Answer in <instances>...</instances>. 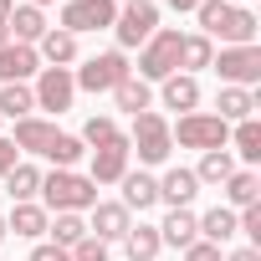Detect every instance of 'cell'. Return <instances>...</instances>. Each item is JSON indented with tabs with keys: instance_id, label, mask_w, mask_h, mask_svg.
Wrapping results in <instances>:
<instances>
[{
	"instance_id": "1",
	"label": "cell",
	"mask_w": 261,
	"mask_h": 261,
	"mask_svg": "<svg viewBox=\"0 0 261 261\" xmlns=\"http://www.w3.org/2000/svg\"><path fill=\"white\" fill-rule=\"evenodd\" d=\"M41 195H46V210H57V215H77V210L97 205V185L87 174H72V169L41 174Z\"/></svg>"
},
{
	"instance_id": "2",
	"label": "cell",
	"mask_w": 261,
	"mask_h": 261,
	"mask_svg": "<svg viewBox=\"0 0 261 261\" xmlns=\"http://www.w3.org/2000/svg\"><path fill=\"white\" fill-rule=\"evenodd\" d=\"M169 139L179 144V149H225V139H230V123H220L215 113H185L179 118V128H169Z\"/></svg>"
},
{
	"instance_id": "3",
	"label": "cell",
	"mask_w": 261,
	"mask_h": 261,
	"mask_svg": "<svg viewBox=\"0 0 261 261\" xmlns=\"http://www.w3.org/2000/svg\"><path fill=\"white\" fill-rule=\"evenodd\" d=\"M169 149H174L169 123H164L159 113H139V118H134V134H128V154H139L144 164H164Z\"/></svg>"
},
{
	"instance_id": "4",
	"label": "cell",
	"mask_w": 261,
	"mask_h": 261,
	"mask_svg": "<svg viewBox=\"0 0 261 261\" xmlns=\"http://www.w3.org/2000/svg\"><path fill=\"white\" fill-rule=\"evenodd\" d=\"M179 72V31H154L144 41V57H139V77L144 82H164Z\"/></svg>"
},
{
	"instance_id": "5",
	"label": "cell",
	"mask_w": 261,
	"mask_h": 261,
	"mask_svg": "<svg viewBox=\"0 0 261 261\" xmlns=\"http://www.w3.org/2000/svg\"><path fill=\"white\" fill-rule=\"evenodd\" d=\"M128 77H134L128 57H123V51H102V57H92L72 82H77V87H87V92H113V87H118V82H128Z\"/></svg>"
},
{
	"instance_id": "6",
	"label": "cell",
	"mask_w": 261,
	"mask_h": 261,
	"mask_svg": "<svg viewBox=\"0 0 261 261\" xmlns=\"http://www.w3.org/2000/svg\"><path fill=\"white\" fill-rule=\"evenodd\" d=\"M210 67L230 87H251V82H261V46H225L220 57H210Z\"/></svg>"
},
{
	"instance_id": "7",
	"label": "cell",
	"mask_w": 261,
	"mask_h": 261,
	"mask_svg": "<svg viewBox=\"0 0 261 261\" xmlns=\"http://www.w3.org/2000/svg\"><path fill=\"white\" fill-rule=\"evenodd\" d=\"M118 21V6L113 0H67L62 6V31L77 36V31H102Z\"/></svg>"
},
{
	"instance_id": "8",
	"label": "cell",
	"mask_w": 261,
	"mask_h": 261,
	"mask_svg": "<svg viewBox=\"0 0 261 261\" xmlns=\"http://www.w3.org/2000/svg\"><path fill=\"white\" fill-rule=\"evenodd\" d=\"M113 31H118L123 46H139V41H149V36L159 31V11L149 6V0H134V6H123V11H118Z\"/></svg>"
},
{
	"instance_id": "9",
	"label": "cell",
	"mask_w": 261,
	"mask_h": 261,
	"mask_svg": "<svg viewBox=\"0 0 261 261\" xmlns=\"http://www.w3.org/2000/svg\"><path fill=\"white\" fill-rule=\"evenodd\" d=\"M72 92H77V82H72L67 67H41L31 97H36V108H46V113H67V108H72Z\"/></svg>"
},
{
	"instance_id": "10",
	"label": "cell",
	"mask_w": 261,
	"mask_h": 261,
	"mask_svg": "<svg viewBox=\"0 0 261 261\" xmlns=\"http://www.w3.org/2000/svg\"><path fill=\"white\" fill-rule=\"evenodd\" d=\"M123 174H128V139L118 134L113 144L92 149V174H87V179H92V185H118Z\"/></svg>"
},
{
	"instance_id": "11",
	"label": "cell",
	"mask_w": 261,
	"mask_h": 261,
	"mask_svg": "<svg viewBox=\"0 0 261 261\" xmlns=\"http://www.w3.org/2000/svg\"><path fill=\"white\" fill-rule=\"evenodd\" d=\"M31 72H41L36 46H21V41H6V46H0V82H26Z\"/></svg>"
},
{
	"instance_id": "12",
	"label": "cell",
	"mask_w": 261,
	"mask_h": 261,
	"mask_svg": "<svg viewBox=\"0 0 261 261\" xmlns=\"http://www.w3.org/2000/svg\"><path fill=\"white\" fill-rule=\"evenodd\" d=\"M200 195V179L195 169H169L159 179V200H169V210H190V200Z\"/></svg>"
},
{
	"instance_id": "13",
	"label": "cell",
	"mask_w": 261,
	"mask_h": 261,
	"mask_svg": "<svg viewBox=\"0 0 261 261\" xmlns=\"http://www.w3.org/2000/svg\"><path fill=\"white\" fill-rule=\"evenodd\" d=\"M159 241H164V246L190 251V246L200 241V215H190V210H169V215H164V225H159Z\"/></svg>"
},
{
	"instance_id": "14",
	"label": "cell",
	"mask_w": 261,
	"mask_h": 261,
	"mask_svg": "<svg viewBox=\"0 0 261 261\" xmlns=\"http://www.w3.org/2000/svg\"><path fill=\"white\" fill-rule=\"evenodd\" d=\"M128 210L123 205H92V225H87V236H97V241H123L128 236Z\"/></svg>"
},
{
	"instance_id": "15",
	"label": "cell",
	"mask_w": 261,
	"mask_h": 261,
	"mask_svg": "<svg viewBox=\"0 0 261 261\" xmlns=\"http://www.w3.org/2000/svg\"><path fill=\"white\" fill-rule=\"evenodd\" d=\"M123 210H149L159 205V179L154 174H123Z\"/></svg>"
},
{
	"instance_id": "16",
	"label": "cell",
	"mask_w": 261,
	"mask_h": 261,
	"mask_svg": "<svg viewBox=\"0 0 261 261\" xmlns=\"http://www.w3.org/2000/svg\"><path fill=\"white\" fill-rule=\"evenodd\" d=\"M6 31H11L21 46H31V41H41V36H46V16H41L36 6H16V11H11V21H6Z\"/></svg>"
},
{
	"instance_id": "17",
	"label": "cell",
	"mask_w": 261,
	"mask_h": 261,
	"mask_svg": "<svg viewBox=\"0 0 261 261\" xmlns=\"http://www.w3.org/2000/svg\"><path fill=\"white\" fill-rule=\"evenodd\" d=\"M51 139H57V128H51V123H41V118H21L11 144H16V149H26V154H46V149H51Z\"/></svg>"
},
{
	"instance_id": "18",
	"label": "cell",
	"mask_w": 261,
	"mask_h": 261,
	"mask_svg": "<svg viewBox=\"0 0 261 261\" xmlns=\"http://www.w3.org/2000/svg\"><path fill=\"white\" fill-rule=\"evenodd\" d=\"M195 102H200V82H195V77H185V72L164 77V108H179V113H195Z\"/></svg>"
},
{
	"instance_id": "19",
	"label": "cell",
	"mask_w": 261,
	"mask_h": 261,
	"mask_svg": "<svg viewBox=\"0 0 261 261\" xmlns=\"http://www.w3.org/2000/svg\"><path fill=\"white\" fill-rule=\"evenodd\" d=\"M230 236H236V210L215 205V210H205V215H200V241H210V246H225Z\"/></svg>"
},
{
	"instance_id": "20",
	"label": "cell",
	"mask_w": 261,
	"mask_h": 261,
	"mask_svg": "<svg viewBox=\"0 0 261 261\" xmlns=\"http://www.w3.org/2000/svg\"><path fill=\"white\" fill-rule=\"evenodd\" d=\"M123 246H128V261H154L164 241H159V225H128Z\"/></svg>"
},
{
	"instance_id": "21",
	"label": "cell",
	"mask_w": 261,
	"mask_h": 261,
	"mask_svg": "<svg viewBox=\"0 0 261 261\" xmlns=\"http://www.w3.org/2000/svg\"><path fill=\"white\" fill-rule=\"evenodd\" d=\"M46 225H51V220H46V210H41V205H31V200H26V205H16V210H11V220H6V230L31 236V241H36V236H46Z\"/></svg>"
},
{
	"instance_id": "22",
	"label": "cell",
	"mask_w": 261,
	"mask_h": 261,
	"mask_svg": "<svg viewBox=\"0 0 261 261\" xmlns=\"http://www.w3.org/2000/svg\"><path fill=\"white\" fill-rule=\"evenodd\" d=\"M31 108H36V97H31V87L26 82H6L0 87V118H31Z\"/></svg>"
},
{
	"instance_id": "23",
	"label": "cell",
	"mask_w": 261,
	"mask_h": 261,
	"mask_svg": "<svg viewBox=\"0 0 261 261\" xmlns=\"http://www.w3.org/2000/svg\"><path fill=\"white\" fill-rule=\"evenodd\" d=\"M210 57H215L210 36H179V67H185V77H195L200 67H210Z\"/></svg>"
},
{
	"instance_id": "24",
	"label": "cell",
	"mask_w": 261,
	"mask_h": 261,
	"mask_svg": "<svg viewBox=\"0 0 261 261\" xmlns=\"http://www.w3.org/2000/svg\"><path fill=\"white\" fill-rule=\"evenodd\" d=\"M251 108H256V92H246V87H225L220 92V123H246L251 118Z\"/></svg>"
},
{
	"instance_id": "25",
	"label": "cell",
	"mask_w": 261,
	"mask_h": 261,
	"mask_svg": "<svg viewBox=\"0 0 261 261\" xmlns=\"http://www.w3.org/2000/svg\"><path fill=\"white\" fill-rule=\"evenodd\" d=\"M225 195H230V205H236V210L256 205V200H261V179H256V169H236V174L225 179Z\"/></svg>"
},
{
	"instance_id": "26",
	"label": "cell",
	"mask_w": 261,
	"mask_h": 261,
	"mask_svg": "<svg viewBox=\"0 0 261 261\" xmlns=\"http://www.w3.org/2000/svg\"><path fill=\"white\" fill-rule=\"evenodd\" d=\"M113 97H118V108H123V113H134V118H139V113H149V97H154V92H149V82H144V77H128V82H118V87H113Z\"/></svg>"
},
{
	"instance_id": "27",
	"label": "cell",
	"mask_w": 261,
	"mask_h": 261,
	"mask_svg": "<svg viewBox=\"0 0 261 261\" xmlns=\"http://www.w3.org/2000/svg\"><path fill=\"white\" fill-rule=\"evenodd\" d=\"M220 41H230V46H256V16L241 11V6H230V21H225Z\"/></svg>"
},
{
	"instance_id": "28",
	"label": "cell",
	"mask_w": 261,
	"mask_h": 261,
	"mask_svg": "<svg viewBox=\"0 0 261 261\" xmlns=\"http://www.w3.org/2000/svg\"><path fill=\"white\" fill-rule=\"evenodd\" d=\"M230 174H236V159H230L225 149H210V154L200 159V169H195V179H200V185H225Z\"/></svg>"
},
{
	"instance_id": "29",
	"label": "cell",
	"mask_w": 261,
	"mask_h": 261,
	"mask_svg": "<svg viewBox=\"0 0 261 261\" xmlns=\"http://www.w3.org/2000/svg\"><path fill=\"white\" fill-rule=\"evenodd\" d=\"M6 190H11V200H16V205H26L31 195H41V169H31V164H16V169L6 174Z\"/></svg>"
},
{
	"instance_id": "30",
	"label": "cell",
	"mask_w": 261,
	"mask_h": 261,
	"mask_svg": "<svg viewBox=\"0 0 261 261\" xmlns=\"http://www.w3.org/2000/svg\"><path fill=\"white\" fill-rule=\"evenodd\" d=\"M36 57H46L51 67H67L72 57H77V36H67V31H46L41 36V51Z\"/></svg>"
},
{
	"instance_id": "31",
	"label": "cell",
	"mask_w": 261,
	"mask_h": 261,
	"mask_svg": "<svg viewBox=\"0 0 261 261\" xmlns=\"http://www.w3.org/2000/svg\"><path fill=\"white\" fill-rule=\"evenodd\" d=\"M82 154H87V144H82V139H72V134H57V139H51V149H46V159H51L57 169H72Z\"/></svg>"
},
{
	"instance_id": "32",
	"label": "cell",
	"mask_w": 261,
	"mask_h": 261,
	"mask_svg": "<svg viewBox=\"0 0 261 261\" xmlns=\"http://www.w3.org/2000/svg\"><path fill=\"white\" fill-rule=\"evenodd\" d=\"M46 230L57 236L51 246H62V251H72V246H77V241L87 236V220H82V215H57V225H46Z\"/></svg>"
},
{
	"instance_id": "33",
	"label": "cell",
	"mask_w": 261,
	"mask_h": 261,
	"mask_svg": "<svg viewBox=\"0 0 261 261\" xmlns=\"http://www.w3.org/2000/svg\"><path fill=\"white\" fill-rule=\"evenodd\" d=\"M195 16H200L205 36H220V31H225V21H230V6H225V0H200Z\"/></svg>"
},
{
	"instance_id": "34",
	"label": "cell",
	"mask_w": 261,
	"mask_h": 261,
	"mask_svg": "<svg viewBox=\"0 0 261 261\" xmlns=\"http://www.w3.org/2000/svg\"><path fill=\"white\" fill-rule=\"evenodd\" d=\"M236 154H241V159H251V164L261 159V123H256V118L236 123Z\"/></svg>"
},
{
	"instance_id": "35",
	"label": "cell",
	"mask_w": 261,
	"mask_h": 261,
	"mask_svg": "<svg viewBox=\"0 0 261 261\" xmlns=\"http://www.w3.org/2000/svg\"><path fill=\"white\" fill-rule=\"evenodd\" d=\"M113 139H118V123H113V118H87V128H82V144L102 149V144H113Z\"/></svg>"
},
{
	"instance_id": "36",
	"label": "cell",
	"mask_w": 261,
	"mask_h": 261,
	"mask_svg": "<svg viewBox=\"0 0 261 261\" xmlns=\"http://www.w3.org/2000/svg\"><path fill=\"white\" fill-rule=\"evenodd\" d=\"M72 261H108V241H97V236H82L72 251H67Z\"/></svg>"
},
{
	"instance_id": "37",
	"label": "cell",
	"mask_w": 261,
	"mask_h": 261,
	"mask_svg": "<svg viewBox=\"0 0 261 261\" xmlns=\"http://www.w3.org/2000/svg\"><path fill=\"white\" fill-rule=\"evenodd\" d=\"M185 261H225V256H220V246H210V241H195V246L185 251Z\"/></svg>"
},
{
	"instance_id": "38",
	"label": "cell",
	"mask_w": 261,
	"mask_h": 261,
	"mask_svg": "<svg viewBox=\"0 0 261 261\" xmlns=\"http://www.w3.org/2000/svg\"><path fill=\"white\" fill-rule=\"evenodd\" d=\"M11 169H16V144H11V139H0V179H6Z\"/></svg>"
},
{
	"instance_id": "39",
	"label": "cell",
	"mask_w": 261,
	"mask_h": 261,
	"mask_svg": "<svg viewBox=\"0 0 261 261\" xmlns=\"http://www.w3.org/2000/svg\"><path fill=\"white\" fill-rule=\"evenodd\" d=\"M31 261H72V256H67L62 246H36V251H31Z\"/></svg>"
},
{
	"instance_id": "40",
	"label": "cell",
	"mask_w": 261,
	"mask_h": 261,
	"mask_svg": "<svg viewBox=\"0 0 261 261\" xmlns=\"http://www.w3.org/2000/svg\"><path fill=\"white\" fill-rule=\"evenodd\" d=\"M230 261H261V251H256V246H241V251H236Z\"/></svg>"
},
{
	"instance_id": "41",
	"label": "cell",
	"mask_w": 261,
	"mask_h": 261,
	"mask_svg": "<svg viewBox=\"0 0 261 261\" xmlns=\"http://www.w3.org/2000/svg\"><path fill=\"white\" fill-rule=\"evenodd\" d=\"M11 11H16V6H11V0H0V26H6V21H11Z\"/></svg>"
},
{
	"instance_id": "42",
	"label": "cell",
	"mask_w": 261,
	"mask_h": 261,
	"mask_svg": "<svg viewBox=\"0 0 261 261\" xmlns=\"http://www.w3.org/2000/svg\"><path fill=\"white\" fill-rule=\"evenodd\" d=\"M169 6H174V11H195V6H200V0H169Z\"/></svg>"
},
{
	"instance_id": "43",
	"label": "cell",
	"mask_w": 261,
	"mask_h": 261,
	"mask_svg": "<svg viewBox=\"0 0 261 261\" xmlns=\"http://www.w3.org/2000/svg\"><path fill=\"white\" fill-rule=\"evenodd\" d=\"M6 236H11V230H6V215H0V241H6Z\"/></svg>"
},
{
	"instance_id": "44",
	"label": "cell",
	"mask_w": 261,
	"mask_h": 261,
	"mask_svg": "<svg viewBox=\"0 0 261 261\" xmlns=\"http://www.w3.org/2000/svg\"><path fill=\"white\" fill-rule=\"evenodd\" d=\"M6 41H11V31H6V26H0V46H6Z\"/></svg>"
},
{
	"instance_id": "45",
	"label": "cell",
	"mask_w": 261,
	"mask_h": 261,
	"mask_svg": "<svg viewBox=\"0 0 261 261\" xmlns=\"http://www.w3.org/2000/svg\"><path fill=\"white\" fill-rule=\"evenodd\" d=\"M31 6H36V11H41V6H51V0H31Z\"/></svg>"
},
{
	"instance_id": "46",
	"label": "cell",
	"mask_w": 261,
	"mask_h": 261,
	"mask_svg": "<svg viewBox=\"0 0 261 261\" xmlns=\"http://www.w3.org/2000/svg\"><path fill=\"white\" fill-rule=\"evenodd\" d=\"M128 6H134V0H128Z\"/></svg>"
}]
</instances>
